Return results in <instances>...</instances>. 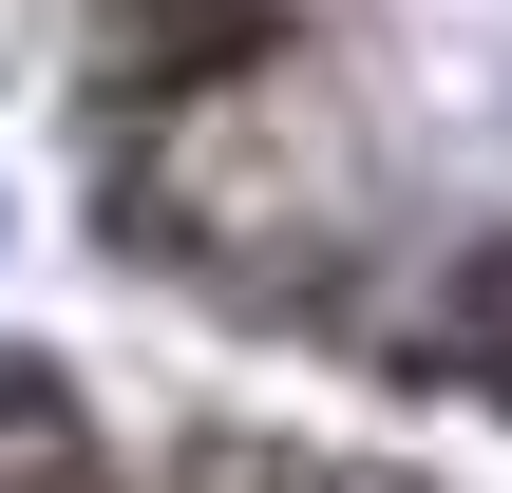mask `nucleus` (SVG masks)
I'll list each match as a JSON object with an SVG mask.
<instances>
[{"instance_id":"nucleus-2","label":"nucleus","mask_w":512,"mask_h":493,"mask_svg":"<svg viewBox=\"0 0 512 493\" xmlns=\"http://www.w3.org/2000/svg\"><path fill=\"white\" fill-rule=\"evenodd\" d=\"M380 380H418V399H456V418H512V228H456V247L399 266Z\"/></svg>"},{"instance_id":"nucleus-1","label":"nucleus","mask_w":512,"mask_h":493,"mask_svg":"<svg viewBox=\"0 0 512 493\" xmlns=\"http://www.w3.org/2000/svg\"><path fill=\"white\" fill-rule=\"evenodd\" d=\"M304 57H323L304 0H76V152H114V133H190V114L304 76Z\"/></svg>"}]
</instances>
